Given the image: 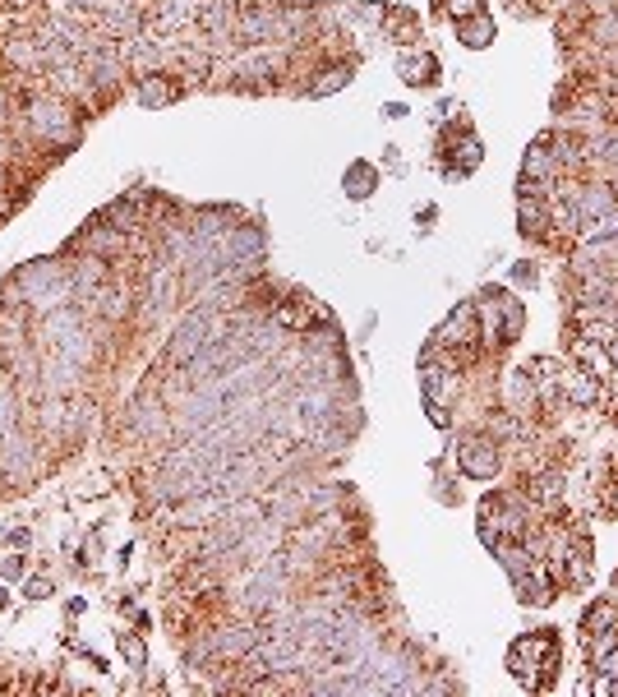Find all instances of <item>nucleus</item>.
Instances as JSON below:
<instances>
[{"label":"nucleus","mask_w":618,"mask_h":697,"mask_svg":"<svg viewBox=\"0 0 618 697\" xmlns=\"http://www.w3.org/2000/svg\"><path fill=\"white\" fill-rule=\"evenodd\" d=\"M526 185H535V190H540V185L549 181V176H554V157L545 153V148H531V153H526Z\"/></svg>","instance_id":"nucleus-15"},{"label":"nucleus","mask_w":618,"mask_h":697,"mask_svg":"<svg viewBox=\"0 0 618 697\" xmlns=\"http://www.w3.org/2000/svg\"><path fill=\"white\" fill-rule=\"evenodd\" d=\"M0 125H24V116L14 107V97L5 93V84H0Z\"/></svg>","instance_id":"nucleus-19"},{"label":"nucleus","mask_w":618,"mask_h":697,"mask_svg":"<svg viewBox=\"0 0 618 697\" xmlns=\"http://www.w3.org/2000/svg\"><path fill=\"white\" fill-rule=\"evenodd\" d=\"M180 93L185 88L171 79V74H139L134 79V97H139V107H148V111H157V107H171V102H180Z\"/></svg>","instance_id":"nucleus-7"},{"label":"nucleus","mask_w":618,"mask_h":697,"mask_svg":"<svg viewBox=\"0 0 618 697\" xmlns=\"http://www.w3.org/2000/svg\"><path fill=\"white\" fill-rule=\"evenodd\" d=\"M19 291H24V301L33 305V314L60 310V305H74V287H70V273H65V259H33L14 273Z\"/></svg>","instance_id":"nucleus-2"},{"label":"nucleus","mask_w":618,"mask_h":697,"mask_svg":"<svg viewBox=\"0 0 618 697\" xmlns=\"http://www.w3.org/2000/svg\"><path fill=\"white\" fill-rule=\"evenodd\" d=\"M397 74H402V84H411V88H429V84H439V61H434L429 51L402 56V61H397Z\"/></svg>","instance_id":"nucleus-10"},{"label":"nucleus","mask_w":618,"mask_h":697,"mask_svg":"<svg viewBox=\"0 0 618 697\" xmlns=\"http://www.w3.org/2000/svg\"><path fill=\"white\" fill-rule=\"evenodd\" d=\"M342 185H346V194H351V199H369V194L379 190V171L369 167V162H351V167H346V176H342Z\"/></svg>","instance_id":"nucleus-12"},{"label":"nucleus","mask_w":618,"mask_h":697,"mask_svg":"<svg viewBox=\"0 0 618 697\" xmlns=\"http://www.w3.org/2000/svg\"><path fill=\"white\" fill-rule=\"evenodd\" d=\"M457 37H462L466 47H489V42H494V19H489V14H480V10H471V14H462V19H457Z\"/></svg>","instance_id":"nucleus-11"},{"label":"nucleus","mask_w":618,"mask_h":697,"mask_svg":"<svg viewBox=\"0 0 618 697\" xmlns=\"http://www.w3.org/2000/svg\"><path fill=\"white\" fill-rule=\"evenodd\" d=\"M10 213H14V199H5V194H0V222H5Z\"/></svg>","instance_id":"nucleus-24"},{"label":"nucleus","mask_w":618,"mask_h":697,"mask_svg":"<svg viewBox=\"0 0 618 697\" xmlns=\"http://www.w3.org/2000/svg\"><path fill=\"white\" fill-rule=\"evenodd\" d=\"M208 642H213V656H217V661H245V656L259 647V628H250V624H226V628H217V633H208Z\"/></svg>","instance_id":"nucleus-5"},{"label":"nucleus","mask_w":618,"mask_h":697,"mask_svg":"<svg viewBox=\"0 0 618 697\" xmlns=\"http://www.w3.org/2000/svg\"><path fill=\"white\" fill-rule=\"evenodd\" d=\"M42 351V388L47 397H79L88 393V365L70 361V356H60L51 347H37Z\"/></svg>","instance_id":"nucleus-3"},{"label":"nucleus","mask_w":618,"mask_h":697,"mask_svg":"<svg viewBox=\"0 0 618 697\" xmlns=\"http://www.w3.org/2000/svg\"><path fill=\"white\" fill-rule=\"evenodd\" d=\"M346 84H351V65H333V70H323L305 93L309 97H328V93H337V88H346Z\"/></svg>","instance_id":"nucleus-14"},{"label":"nucleus","mask_w":618,"mask_h":697,"mask_svg":"<svg viewBox=\"0 0 618 697\" xmlns=\"http://www.w3.org/2000/svg\"><path fill=\"white\" fill-rule=\"evenodd\" d=\"M19 116H24V134L28 144L37 153H51V157H65V148L79 144L84 134V111L70 107L60 93L51 88H33V93L19 102Z\"/></svg>","instance_id":"nucleus-1"},{"label":"nucleus","mask_w":618,"mask_h":697,"mask_svg":"<svg viewBox=\"0 0 618 697\" xmlns=\"http://www.w3.org/2000/svg\"><path fill=\"white\" fill-rule=\"evenodd\" d=\"M605 670H609V674H618V637L605 647Z\"/></svg>","instance_id":"nucleus-22"},{"label":"nucleus","mask_w":618,"mask_h":697,"mask_svg":"<svg viewBox=\"0 0 618 697\" xmlns=\"http://www.w3.org/2000/svg\"><path fill=\"white\" fill-rule=\"evenodd\" d=\"M420 388H425V402H443L448 397V370H439L434 361L420 365Z\"/></svg>","instance_id":"nucleus-16"},{"label":"nucleus","mask_w":618,"mask_h":697,"mask_svg":"<svg viewBox=\"0 0 618 697\" xmlns=\"http://www.w3.org/2000/svg\"><path fill=\"white\" fill-rule=\"evenodd\" d=\"M51 591H56V582H51V577H33V582H28V596H33V601H47Z\"/></svg>","instance_id":"nucleus-20"},{"label":"nucleus","mask_w":618,"mask_h":697,"mask_svg":"<svg viewBox=\"0 0 618 697\" xmlns=\"http://www.w3.org/2000/svg\"><path fill=\"white\" fill-rule=\"evenodd\" d=\"M28 577V554H0V582H24Z\"/></svg>","instance_id":"nucleus-17"},{"label":"nucleus","mask_w":618,"mask_h":697,"mask_svg":"<svg viewBox=\"0 0 618 697\" xmlns=\"http://www.w3.org/2000/svg\"><path fill=\"white\" fill-rule=\"evenodd\" d=\"M471 337H476V305H462V310L448 314V324L439 328L434 342H439V347H466Z\"/></svg>","instance_id":"nucleus-8"},{"label":"nucleus","mask_w":618,"mask_h":697,"mask_svg":"<svg viewBox=\"0 0 618 697\" xmlns=\"http://www.w3.org/2000/svg\"><path fill=\"white\" fill-rule=\"evenodd\" d=\"M457 462H462L466 476L494 481V471H499V448H494V439H466V444L457 448Z\"/></svg>","instance_id":"nucleus-6"},{"label":"nucleus","mask_w":618,"mask_h":697,"mask_svg":"<svg viewBox=\"0 0 618 697\" xmlns=\"http://www.w3.org/2000/svg\"><path fill=\"white\" fill-rule=\"evenodd\" d=\"M5 605H10V596H5V587H0V610H5Z\"/></svg>","instance_id":"nucleus-25"},{"label":"nucleus","mask_w":618,"mask_h":697,"mask_svg":"<svg viewBox=\"0 0 618 697\" xmlns=\"http://www.w3.org/2000/svg\"><path fill=\"white\" fill-rule=\"evenodd\" d=\"M0 56H5V65L10 70H19V74H47V65H51V56H47V47H42V37L33 33V28H14V33H5L0 37Z\"/></svg>","instance_id":"nucleus-4"},{"label":"nucleus","mask_w":618,"mask_h":697,"mask_svg":"<svg viewBox=\"0 0 618 697\" xmlns=\"http://www.w3.org/2000/svg\"><path fill=\"white\" fill-rule=\"evenodd\" d=\"M429 407V421L439 425V430H448V407H443V402H425Z\"/></svg>","instance_id":"nucleus-21"},{"label":"nucleus","mask_w":618,"mask_h":697,"mask_svg":"<svg viewBox=\"0 0 618 697\" xmlns=\"http://www.w3.org/2000/svg\"><path fill=\"white\" fill-rule=\"evenodd\" d=\"M517 217H522V231H526V236H531V231H545V208H540V204H526V199H522Z\"/></svg>","instance_id":"nucleus-18"},{"label":"nucleus","mask_w":618,"mask_h":697,"mask_svg":"<svg viewBox=\"0 0 618 697\" xmlns=\"http://www.w3.org/2000/svg\"><path fill=\"white\" fill-rule=\"evenodd\" d=\"M512 277H517V282H535V268L531 264H517V273H512Z\"/></svg>","instance_id":"nucleus-23"},{"label":"nucleus","mask_w":618,"mask_h":697,"mask_svg":"<svg viewBox=\"0 0 618 697\" xmlns=\"http://www.w3.org/2000/svg\"><path fill=\"white\" fill-rule=\"evenodd\" d=\"M268 319H273L282 333H309V319H314V301H309V296H296V301L277 305Z\"/></svg>","instance_id":"nucleus-9"},{"label":"nucleus","mask_w":618,"mask_h":697,"mask_svg":"<svg viewBox=\"0 0 618 697\" xmlns=\"http://www.w3.org/2000/svg\"><path fill=\"white\" fill-rule=\"evenodd\" d=\"M116 651H120V661L130 665L134 674H143V665H148V647H143L139 633H120L116 637Z\"/></svg>","instance_id":"nucleus-13"},{"label":"nucleus","mask_w":618,"mask_h":697,"mask_svg":"<svg viewBox=\"0 0 618 697\" xmlns=\"http://www.w3.org/2000/svg\"><path fill=\"white\" fill-rule=\"evenodd\" d=\"M614 61H618V47H614Z\"/></svg>","instance_id":"nucleus-26"}]
</instances>
